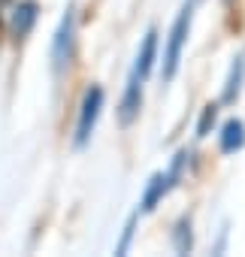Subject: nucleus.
<instances>
[{
    "label": "nucleus",
    "instance_id": "obj_1",
    "mask_svg": "<svg viewBox=\"0 0 245 257\" xmlns=\"http://www.w3.org/2000/svg\"><path fill=\"white\" fill-rule=\"evenodd\" d=\"M191 22H194V4H185L182 13L176 16L173 28H170V40H167V52H164V82H170L179 70L182 49H185L188 34H191Z\"/></svg>",
    "mask_w": 245,
    "mask_h": 257
},
{
    "label": "nucleus",
    "instance_id": "obj_2",
    "mask_svg": "<svg viewBox=\"0 0 245 257\" xmlns=\"http://www.w3.org/2000/svg\"><path fill=\"white\" fill-rule=\"evenodd\" d=\"M185 161H188V152H179L176 155V161H173V167L167 170V173H158V176H152V182H149V188H146V194H143V203H140V212H155V206L173 191V185L179 182V176H182V167H185Z\"/></svg>",
    "mask_w": 245,
    "mask_h": 257
},
{
    "label": "nucleus",
    "instance_id": "obj_3",
    "mask_svg": "<svg viewBox=\"0 0 245 257\" xmlns=\"http://www.w3.org/2000/svg\"><path fill=\"white\" fill-rule=\"evenodd\" d=\"M100 109H103V88L91 85L82 97V109H79V124H76V149H85L91 134H94V124L100 118Z\"/></svg>",
    "mask_w": 245,
    "mask_h": 257
},
{
    "label": "nucleus",
    "instance_id": "obj_4",
    "mask_svg": "<svg viewBox=\"0 0 245 257\" xmlns=\"http://www.w3.org/2000/svg\"><path fill=\"white\" fill-rule=\"evenodd\" d=\"M73 31H76L73 10H67V16L61 19V28H58V34H55V43H52V64H55V70H58V73L70 64V52H73Z\"/></svg>",
    "mask_w": 245,
    "mask_h": 257
},
{
    "label": "nucleus",
    "instance_id": "obj_5",
    "mask_svg": "<svg viewBox=\"0 0 245 257\" xmlns=\"http://www.w3.org/2000/svg\"><path fill=\"white\" fill-rule=\"evenodd\" d=\"M143 82L146 79H140L137 73H131V79H128L125 97H121V106H118V121L125 124V127L134 124L137 115H140V109H143Z\"/></svg>",
    "mask_w": 245,
    "mask_h": 257
},
{
    "label": "nucleus",
    "instance_id": "obj_6",
    "mask_svg": "<svg viewBox=\"0 0 245 257\" xmlns=\"http://www.w3.org/2000/svg\"><path fill=\"white\" fill-rule=\"evenodd\" d=\"M37 13H40L37 0H19V4L13 7L10 34H13V40H16V43H19V40H25V37L31 34V28L37 25Z\"/></svg>",
    "mask_w": 245,
    "mask_h": 257
},
{
    "label": "nucleus",
    "instance_id": "obj_7",
    "mask_svg": "<svg viewBox=\"0 0 245 257\" xmlns=\"http://www.w3.org/2000/svg\"><path fill=\"white\" fill-rule=\"evenodd\" d=\"M242 146H245V124L239 118H230L221 127V152L224 155H236Z\"/></svg>",
    "mask_w": 245,
    "mask_h": 257
},
{
    "label": "nucleus",
    "instance_id": "obj_8",
    "mask_svg": "<svg viewBox=\"0 0 245 257\" xmlns=\"http://www.w3.org/2000/svg\"><path fill=\"white\" fill-rule=\"evenodd\" d=\"M155 55H158V31H149L146 40H143V49H140V55H137V64H134V73H137L140 79H146V76L152 73Z\"/></svg>",
    "mask_w": 245,
    "mask_h": 257
},
{
    "label": "nucleus",
    "instance_id": "obj_9",
    "mask_svg": "<svg viewBox=\"0 0 245 257\" xmlns=\"http://www.w3.org/2000/svg\"><path fill=\"white\" fill-rule=\"evenodd\" d=\"M173 248H176L179 254H191V248H194V233H191V218H182V221L176 224V230H173Z\"/></svg>",
    "mask_w": 245,
    "mask_h": 257
},
{
    "label": "nucleus",
    "instance_id": "obj_10",
    "mask_svg": "<svg viewBox=\"0 0 245 257\" xmlns=\"http://www.w3.org/2000/svg\"><path fill=\"white\" fill-rule=\"evenodd\" d=\"M239 85H242V61L236 58L233 67H230V76H227V85H224V94H221V103H233L239 97Z\"/></svg>",
    "mask_w": 245,
    "mask_h": 257
},
{
    "label": "nucleus",
    "instance_id": "obj_11",
    "mask_svg": "<svg viewBox=\"0 0 245 257\" xmlns=\"http://www.w3.org/2000/svg\"><path fill=\"white\" fill-rule=\"evenodd\" d=\"M215 121H218V103H209V106L203 109L200 121H197V137H200V140H206V137L212 134V127H215Z\"/></svg>",
    "mask_w": 245,
    "mask_h": 257
},
{
    "label": "nucleus",
    "instance_id": "obj_12",
    "mask_svg": "<svg viewBox=\"0 0 245 257\" xmlns=\"http://www.w3.org/2000/svg\"><path fill=\"white\" fill-rule=\"evenodd\" d=\"M137 215H140V212H134V215H131V221H128V227H125V236H121V242H118L115 254H125V251H128V245H131V239H134V224H137Z\"/></svg>",
    "mask_w": 245,
    "mask_h": 257
},
{
    "label": "nucleus",
    "instance_id": "obj_13",
    "mask_svg": "<svg viewBox=\"0 0 245 257\" xmlns=\"http://www.w3.org/2000/svg\"><path fill=\"white\" fill-rule=\"evenodd\" d=\"M7 4H10V0H0V16H4V7H7Z\"/></svg>",
    "mask_w": 245,
    "mask_h": 257
}]
</instances>
